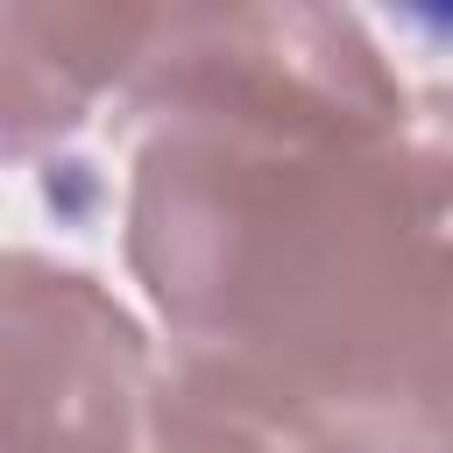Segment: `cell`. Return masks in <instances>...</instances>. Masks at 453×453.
Returning a JSON list of instances; mask_svg holds the SVG:
<instances>
[{"mask_svg": "<svg viewBox=\"0 0 453 453\" xmlns=\"http://www.w3.org/2000/svg\"><path fill=\"white\" fill-rule=\"evenodd\" d=\"M127 269L177 347L340 411L446 418V127L255 142L156 127L127 177Z\"/></svg>", "mask_w": 453, "mask_h": 453, "instance_id": "1", "label": "cell"}, {"mask_svg": "<svg viewBox=\"0 0 453 453\" xmlns=\"http://www.w3.org/2000/svg\"><path fill=\"white\" fill-rule=\"evenodd\" d=\"M120 120L142 134L382 142L418 120V99L347 7H156Z\"/></svg>", "mask_w": 453, "mask_h": 453, "instance_id": "2", "label": "cell"}, {"mask_svg": "<svg viewBox=\"0 0 453 453\" xmlns=\"http://www.w3.org/2000/svg\"><path fill=\"white\" fill-rule=\"evenodd\" d=\"M142 319L78 262L0 248V453H142Z\"/></svg>", "mask_w": 453, "mask_h": 453, "instance_id": "3", "label": "cell"}, {"mask_svg": "<svg viewBox=\"0 0 453 453\" xmlns=\"http://www.w3.org/2000/svg\"><path fill=\"white\" fill-rule=\"evenodd\" d=\"M142 453H446V418L340 411L226 354L170 347L149 375Z\"/></svg>", "mask_w": 453, "mask_h": 453, "instance_id": "4", "label": "cell"}, {"mask_svg": "<svg viewBox=\"0 0 453 453\" xmlns=\"http://www.w3.org/2000/svg\"><path fill=\"white\" fill-rule=\"evenodd\" d=\"M156 7H7L0 0V163L71 142L120 99Z\"/></svg>", "mask_w": 453, "mask_h": 453, "instance_id": "5", "label": "cell"}]
</instances>
